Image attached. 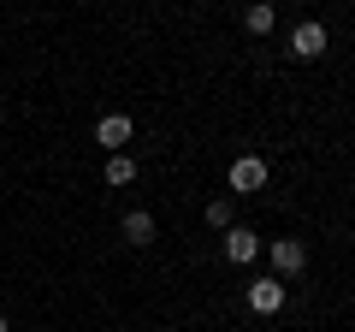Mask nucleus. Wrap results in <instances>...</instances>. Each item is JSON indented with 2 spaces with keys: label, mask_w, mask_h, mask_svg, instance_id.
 Here are the masks:
<instances>
[{
  "label": "nucleus",
  "mask_w": 355,
  "mask_h": 332,
  "mask_svg": "<svg viewBox=\"0 0 355 332\" xmlns=\"http://www.w3.org/2000/svg\"><path fill=\"white\" fill-rule=\"evenodd\" d=\"M119 231H125V243L148 249V243H154V214H148V208H130V214H125V226H119Z\"/></svg>",
  "instance_id": "0eeeda50"
},
{
  "label": "nucleus",
  "mask_w": 355,
  "mask_h": 332,
  "mask_svg": "<svg viewBox=\"0 0 355 332\" xmlns=\"http://www.w3.org/2000/svg\"><path fill=\"white\" fill-rule=\"evenodd\" d=\"M266 184V160L261 154H243V160H231V190L237 196H254Z\"/></svg>",
  "instance_id": "f257e3e1"
},
{
  "label": "nucleus",
  "mask_w": 355,
  "mask_h": 332,
  "mask_svg": "<svg viewBox=\"0 0 355 332\" xmlns=\"http://www.w3.org/2000/svg\"><path fill=\"white\" fill-rule=\"evenodd\" d=\"M320 53H326V24H314V18L296 24L291 30V60H320Z\"/></svg>",
  "instance_id": "f03ea898"
},
{
  "label": "nucleus",
  "mask_w": 355,
  "mask_h": 332,
  "mask_svg": "<svg viewBox=\"0 0 355 332\" xmlns=\"http://www.w3.org/2000/svg\"><path fill=\"white\" fill-rule=\"evenodd\" d=\"M254 256H261V238H254L249 226H231V231H225V261H237V267H249Z\"/></svg>",
  "instance_id": "7ed1b4c3"
},
{
  "label": "nucleus",
  "mask_w": 355,
  "mask_h": 332,
  "mask_svg": "<svg viewBox=\"0 0 355 332\" xmlns=\"http://www.w3.org/2000/svg\"><path fill=\"white\" fill-rule=\"evenodd\" d=\"M130 131H137V125H130L125 113H107L101 125H95V142H101L107 154H119V149H125V142H130Z\"/></svg>",
  "instance_id": "39448f33"
},
{
  "label": "nucleus",
  "mask_w": 355,
  "mask_h": 332,
  "mask_svg": "<svg viewBox=\"0 0 355 332\" xmlns=\"http://www.w3.org/2000/svg\"><path fill=\"white\" fill-rule=\"evenodd\" d=\"M272 267H279V273H302L308 267V243L302 238H279V243H272Z\"/></svg>",
  "instance_id": "423d86ee"
},
{
  "label": "nucleus",
  "mask_w": 355,
  "mask_h": 332,
  "mask_svg": "<svg viewBox=\"0 0 355 332\" xmlns=\"http://www.w3.org/2000/svg\"><path fill=\"white\" fill-rule=\"evenodd\" d=\"M137 179V160L130 154H107V184H130Z\"/></svg>",
  "instance_id": "1a4fd4ad"
},
{
  "label": "nucleus",
  "mask_w": 355,
  "mask_h": 332,
  "mask_svg": "<svg viewBox=\"0 0 355 332\" xmlns=\"http://www.w3.org/2000/svg\"><path fill=\"white\" fill-rule=\"evenodd\" d=\"M249 308L254 315H279L284 308V279H254L249 285Z\"/></svg>",
  "instance_id": "20e7f679"
},
{
  "label": "nucleus",
  "mask_w": 355,
  "mask_h": 332,
  "mask_svg": "<svg viewBox=\"0 0 355 332\" xmlns=\"http://www.w3.org/2000/svg\"><path fill=\"white\" fill-rule=\"evenodd\" d=\"M207 226L231 231V202H225V196H219V202H207Z\"/></svg>",
  "instance_id": "9d476101"
},
{
  "label": "nucleus",
  "mask_w": 355,
  "mask_h": 332,
  "mask_svg": "<svg viewBox=\"0 0 355 332\" xmlns=\"http://www.w3.org/2000/svg\"><path fill=\"white\" fill-rule=\"evenodd\" d=\"M243 24H249V36H266V30H272V0H249Z\"/></svg>",
  "instance_id": "6e6552de"
},
{
  "label": "nucleus",
  "mask_w": 355,
  "mask_h": 332,
  "mask_svg": "<svg viewBox=\"0 0 355 332\" xmlns=\"http://www.w3.org/2000/svg\"><path fill=\"white\" fill-rule=\"evenodd\" d=\"M0 332H12V326H6V315H0Z\"/></svg>",
  "instance_id": "9b49d317"
}]
</instances>
